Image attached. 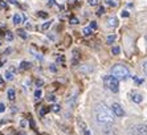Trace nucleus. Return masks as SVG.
Here are the masks:
<instances>
[{"label": "nucleus", "mask_w": 147, "mask_h": 135, "mask_svg": "<svg viewBox=\"0 0 147 135\" xmlns=\"http://www.w3.org/2000/svg\"><path fill=\"white\" fill-rule=\"evenodd\" d=\"M41 97H42V91H41L40 89H37V90L34 91V98H36V99H40Z\"/></svg>", "instance_id": "4468645a"}, {"label": "nucleus", "mask_w": 147, "mask_h": 135, "mask_svg": "<svg viewBox=\"0 0 147 135\" xmlns=\"http://www.w3.org/2000/svg\"><path fill=\"white\" fill-rule=\"evenodd\" d=\"M5 38H7L8 41H12L13 40V34L11 33V32H7V33H5Z\"/></svg>", "instance_id": "412c9836"}, {"label": "nucleus", "mask_w": 147, "mask_h": 135, "mask_svg": "<svg viewBox=\"0 0 147 135\" xmlns=\"http://www.w3.org/2000/svg\"><path fill=\"white\" fill-rule=\"evenodd\" d=\"M7 94H8V99H9V101H15V98H16V93H15L13 89H8Z\"/></svg>", "instance_id": "0eeeda50"}, {"label": "nucleus", "mask_w": 147, "mask_h": 135, "mask_svg": "<svg viewBox=\"0 0 147 135\" xmlns=\"http://www.w3.org/2000/svg\"><path fill=\"white\" fill-rule=\"evenodd\" d=\"M90 28H92V29H97V23L96 21H92V23H90Z\"/></svg>", "instance_id": "a878e982"}, {"label": "nucleus", "mask_w": 147, "mask_h": 135, "mask_svg": "<svg viewBox=\"0 0 147 135\" xmlns=\"http://www.w3.org/2000/svg\"><path fill=\"white\" fill-rule=\"evenodd\" d=\"M106 3H107V4H109V5H111V7H115V5H117V4H115V3H114V1H111V0H107Z\"/></svg>", "instance_id": "c756f323"}, {"label": "nucleus", "mask_w": 147, "mask_h": 135, "mask_svg": "<svg viewBox=\"0 0 147 135\" xmlns=\"http://www.w3.org/2000/svg\"><path fill=\"white\" fill-rule=\"evenodd\" d=\"M143 72H144V74L147 76V61H146V62H144V64H143Z\"/></svg>", "instance_id": "7c9ffc66"}, {"label": "nucleus", "mask_w": 147, "mask_h": 135, "mask_svg": "<svg viewBox=\"0 0 147 135\" xmlns=\"http://www.w3.org/2000/svg\"><path fill=\"white\" fill-rule=\"evenodd\" d=\"M130 135H147L146 125H135L130 128Z\"/></svg>", "instance_id": "20e7f679"}, {"label": "nucleus", "mask_w": 147, "mask_h": 135, "mask_svg": "<svg viewBox=\"0 0 147 135\" xmlns=\"http://www.w3.org/2000/svg\"><path fill=\"white\" fill-rule=\"evenodd\" d=\"M55 0H48V5H49V7H52V5H55Z\"/></svg>", "instance_id": "473e14b6"}, {"label": "nucleus", "mask_w": 147, "mask_h": 135, "mask_svg": "<svg viewBox=\"0 0 147 135\" xmlns=\"http://www.w3.org/2000/svg\"><path fill=\"white\" fill-rule=\"evenodd\" d=\"M109 25L110 27H113V28H115L117 25H118V20H117L115 17H111V19L109 20Z\"/></svg>", "instance_id": "9b49d317"}, {"label": "nucleus", "mask_w": 147, "mask_h": 135, "mask_svg": "<svg viewBox=\"0 0 147 135\" xmlns=\"http://www.w3.org/2000/svg\"><path fill=\"white\" fill-rule=\"evenodd\" d=\"M9 52H11V49L8 48V49H5V52H4V53H5V54H9Z\"/></svg>", "instance_id": "58836bf2"}, {"label": "nucleus", "mask_w": 147, "mask_h": 135, "mask_svg": "<svg viewBox=\"0 0 147 135\" xmlns=\"http://www.w3.org/2000/svg\"><path fill=\"white\" fill-rule=\"evenodd\" d=\"M51 70L52 72H56V66H55V65H51Z\"/></svg>", "instance_id": "e433bc0d"}, {"label": "nucleus", "mask_w": 147, "mask_h": 135, "mask_svg": "<svg viewBox=\"0 0 147 135\" xmlns=\"http://www.w3.org/2000/svg\"><path fill=\"white\" fill-rule=\"evenodd\" d=\"M4 77H5V80L7 81H13V72L12 70H8V72H5V74H4Z\"/></svg>", "instance_id": "6e6552de"}, {"label": "nucleus", "mask_w": 147, "mask_h": 135, "mask_svg": "<svg viewBox=\"0 0 147 135\" xmlns=\"http://www.w3.org/2000/svg\"><path fill=\"white\" fill-rule=\"evenodd\" d=\"M28 68H31V64L28 62V61H23L20 64V69L21 70H25V69H28Z\"/></svg>", "instance_id": "9d476101"}, {"label": "nucleus", "mask_w": 147, "mask_h": 135, "mask_svg": "<svg viewBox=\"0 0 147 135\" xmlns=\"http://www.w3.org/2000/svg\"><path fill=\"white\" fill-rule=\"evenodd\" d=\"M135 81H137L138 84H142V82H143V81H142V80H139V78H135Z\"/></svg>", "instance_id": "4c0bfd02"}, {"label": "nucleus", "mask_w": 147, "mask_h": 135, "mask_svg": "<svg viewBox=\"0 0 147 135\" xmlns=\"http://www.w3.org/2000/svg\"><path fill=\"white\" fill-rule=\"evenodd\" d=\"M13 23L16 24H20V23H23V17H21V15H19V14H16V15H13Z\"/></svg>", "instance_id": "1a4fd4ad"}, {"label": "nucleus", "mask_w": 147, "mask_h": 135, "mask_svg": "<svg viewBox=\"0 0 147 135\" xmlns=\"http://www.w3.org/2000/svg\"><path fill=\"white\" fill-rule=\"evenodd\" d=\"M94 114H96V119L97 122L102 123V125H111L114 122V117L115 114L113 113V110L109 107H106L105 105L99 103L96 106V110H94Z\"/></svg>", "instance_id": "f257e3e1"}, {"label": "nucleus", "mask_w": 147, "mask_h": 135, "mask_svg": "<svg viewBox=\"0 0 147 135\" xmlns=\"http://www.w3.org/2000/svg\"><path fill=\"white\" fill-rule=\"evenodd\" d=\"M103 12H105V9H103V7H101V8L98 9V12H97V15H102Z\"/></svg>", "instance_id": "2f4dec72"}, {"label": "nucleus", "mask_w": 147, "mask_h": 135, "mask_svg": "<svg viewBox=\"0 0 147 135\" xmlns=\"http://www.w3.org/2000/svg\"><path fill=\"white\" fill-rule=\"evenodd\" d=\"M51 25H52V21H47V23H44L42 24V30H47V29H49L51 28Z\"/></svg>", "instance_id": "2eb2a0df"}, {"label": "nucleus", "mask_w": 147, "mask_h": 135, "mask_svg": "<svg viewBox=\"0 0 147 135\" xmlns=\"http://www.w3.org/2000/svg\"><path fill=\"white\" fill-rule=\"evenodd\" d=\"M70 24H78V20H77V17H72V19H70Z\"/></svg>", "instance_id": "bb28decb"}, {"label": "nucleus", "mask_w": 147, "mask_h": 135, "mask_svg": "<svg viewBox=\"0 0 147 135\" xmlns=\"http://www.w3.org/2000/svg\"><path fill=\"white\" fill-rule=\"evenodd\" d=\"M1 66H3V62H0V68H1Z\"/></svg>", "instance_id": "a19ab883"}, {"label": "nucleus", "mask_w": 147, "mask_h": 135, "mask_svg": "<svg viewBox=\"0 0 147 135\" xmlns=\"http://www.w3.org/2000/svg\"><path fill=\"white\" fill-rule=\"evenodd\" d=\"M114 40H115V36H114V34H110V36H107V38H106L107 44H113Z\"/></svg>", "instance_id": "dca6fc26"}, {"label": "nucleus", "mask_w": 147, "mask_h": 135, "mask_svg": "<svg viewBox=\"0 0 147 135\" xmlns=\"http://www.w3.org/2000/svg\"><path fill=\"white\" fill-rule=\"evenodd\" d=\"M111 110H113V113L115 114V117H123V115H125V111H123L122 106L118 105V103H113V105H111Z\"/></svg>", "instance_id": "39448f33"}, {"label": "nucleus", "mask_w": 147, "mask_h": 135, "mask_svg": "<svg viewBox=\"0 0 147 135\" xmlns=\"http://www.w3.org/2000/svg\"><path fill=\"white\" fill-rule=\"evenodd\" d=\"M47 101H48V102H55L56 101V97L53 94H48V95H47Z\"/></svg>", "instance_id": "a211bd4d"}, {"label": "nucleus", "mask_w": 147, "mask_h": 135, "mask_svg": "<svg viewBox=\"0 0 147 135\" xmlns=\"http://www.w3.org/2000/svg\"><path fill=\"white\" fill-rule=\"evenodd\" d=\"M131 99H133L135 103H140V102L143 101V97H142L140 94H137V93H135V94L131 95Z\"/></svg>", "instance_id": "423d86ee"}, {"label": "nucleus", "mask_w": 147, "mask_h": 135, "mask_svg": "<svg viewBox=\"0 0 147 135\" xmlns=\"http://www.w3.org/2000/svg\"><path fill=\"white\" fill-rule=\"evenodd\" d=\"M38 17H42V19H47V17H48V14H47V12H38Z\"/></svg>", "instance_id": "4be33fe9"}, {"label": "nucleus", "mask_w": 147, "mask_h": 135, "mask_svg": "<svg viewBox=\"0 0 147 135\" xmlns=\"http://www.w3.org/2000/svg\"><path fill=\"white\" fill-rule=\"evenodd\" d=\"M88 3H89L90 5H97V4H98V0H88Z\"/></svg>", "instance_id": "393cba45"}, {"label": "nucleus", "mask_w": 147, "mask_h": 135, "mask_svg": "<svg viewBox=\"0 0 147 135\" xmlns=\"http://www.w3.org/2000/svg\"><path fill=\"white\" fill-rule=\"evenodd\" d=\"M103 84L106 86L109 90H111L113 93H117L118 89H119V82H118V78L114 77L113 74L110 76H106V77L103 78Z\"/></svg>", "instance_id": "7ed1b4c3"}, {"label": "nucleus", "mask_w": 147, "mask_h": 135, "mask_svg": "<svg viewBox=\"0 0 147 135\" xmlns=\"http://www.w3.org/2000/svg\"><path fill=\"white\" fill-rule=\"evenodd\" d=\"M17 34H19V36H20V37L23 38V40H25V38L28 37V36H27V33H25V30H24V29H17Z\"/></svg>", "instance_id": "f8f14e48"}, {"label": "nucleus", "mask_w": 147, "mask_h": 135, "mask_svg": "<svg viewBox=\"0 0 147 135\" xmlns=\"http://www.w3.org/2000/svg\"><path fill=\"white\" fill-rule=\"evenodd\" d=\"M42 84H44V81H42V80H37V81H36V86H37V88H41V86H42Z\"/></svg>", "instance_id": "b1692460"}, {"label": "nucleus", "mask_w": 147, "mask_h": 135, "mask_svg": "<svg viewBox=\"0 0 147 135\" xmlns=\"http://www.w3.org/2000/svg\"><path fill=\"white\" fill-rule=\"evenodd\" d=\"M111 74H113L114 77H117L118 80H125V78L129 77L130 72H129V69H127L125 65L117 64V65H114V66L111 68Z\"/></svg>", "instance_id": "f03ea898"}, {"label": "nucleus", "mask_w": 147, "mask_h": 135, "mask_svg": "<svg viewBox=\"0 0 147 135\" xmlns=\"http://www.w3.org/2000/svg\"><path fill=\"white\" fill-rule=\"evenodd\" d=\"M3 86H4V80L0 77V89H3Z\"/></svg>", "instance_id": "72a5a7b5"}, {"label": "nucleus", "mask_w": 147, "mask_h": 135, "mask_svg": "<svg viewBox=\"0 0 147 135\" xmlns=\"http://www.w3.org/2000/svg\"><path fill=\"white\" fill-rule=\"evenodd\" d=\"M0 7H1V8H7V3H5V1H3V0H0Z\"/></svg>", "instance_id": "c85d7f7f"}, {"label": "nucleus", "mask_w": 147, "mask_h": 135, "mask_svg": "<svg viewBox=\"0 0 147 135\" xmlns=\"http://www.w3.org/2000/svg\"><path fill=\"white\" fill-rule=\"evenodd\" d=\"M122 17H129V12H122Z\"/></svg>", "instance_id": "c9c22d12"}, {"label": "nucleus", "mask_w": 147, "mask_h": 135, "mask_svg": "<svg viewBox=\"0 0 147 135\" xmlns=\"http://www.w3.org/2000/svg\"><path fill=\"white\" fill-rule=\"evenodd\" d=\"M51 110H52L53 113H58L60 110H61V109H60V106H58V105H53V106L51 107Z\"/></svg>", "instance_id": "aec40b11"}, {"label": "nucleus", "mask_w": 147, "mask_h": 135, "mask_svg": "<svg viewBox=\"0 0 147 135\" xmlns=\"http://www.w3.org/2000/svg\"><path fill=\"white\" fill-rule=\"evenodd\" d=\"M48 111H49V107H41L40 109V115H41V117H44V115L47 114Z\"/></svg>", "instance_id": "f3484780"}, {"label": "nucleus", "mask_w": 147, "mask_h": 135, "mask_svg": "<svg viewBox=\"0 0 147 135\" xmlns=\"http://www.w3.org/2000/svg\"><path fill=\"white\" fill-rule=\"evenodd\" d=\"M57 62H58V64L61 62L62 65L65 64V58H64V56H61V57H57Z\"/></svg>", "instance_id": "5701e85b"}, {"label": "nucleus", "mask_w": 147, "mask_h": 135, "mask_svg": "<svg viewBox=\"0 0 147 135\" xmlns=\"http://www.w3.org/2000/svg\"><path fill=\"white\" fill-rule=\"evenodd\" d=\"M17 135H25L24 132H17Z\"/></svg>", "instance_id": "ea45409f"}, {"label": "nucleus", "mask_w": 147, "mask_h": 135, "mask_svg": "<svg viewBox=\"0 0 147 135\" xmlns=\"http://www.w3.org/2000/svg\"><path fill=\"white\" fill-rule=\"evenodd\" d=\"M5 111V105L4 103H0V113H4Z\"/></svg>", "instance_id": "cd10ccee"}, {"label": "nucleus", "mask_w": 147, "mask_h": 135, "mask_svg": "<svg viewBox=\"0 0 147 135\" xmlns=\"http://www.w3.org/2000/svg\"><path fill=\"white\" fill-rule=\"evenodd\" d=\"M119 52H121V49H119V47H113V49H111V53L113 54H119Z\"/></svg>", "instance_id": "6ab92c4d"}, {"label": "nucleus", "mask_w": 147, "mask_h": 135, "mask_svg": "<svg viewBox=\"0 0 147 135\" xmlns=\"http://www.w3.org/2000/svg\"><path fill=\"white\" fill-rule=\"evenodd\" d=\"M144 38H146V43H147V34H146V37H144Z\"/></svg>", "instance_id": "79ce46f5"}, {"label": "nucleus", "mask_w": 147, "mask_h": 135, "mask_svg": "<svg viewBox=\"0 0 147 135\" xmlns=\"http://www.w3.org/2000/svg\"><path fill=\"white\" fill-rule=\"evenodd\" d=\"M7 1H8V3H9V4H15V5H16V4H17V1H16V0H7Z\"/></svg>", "instance_id": "f704fd0d"}, {"label": "nucleus", "mask_w": 147, "mask_h": 135, "mask_svg": "<svg viewBox=\"0 0 147 135\" xmlns=\"http://www.w3.org/2000/svg\"><path fill=\"white\" fill-rule=\"evenodd\" d=\"M92 28L90 27H86V28H84V30H82V32H84V36H90V34H92Z\"/></svg>", "instance_id": "ddd939ff"}]
</instances>
